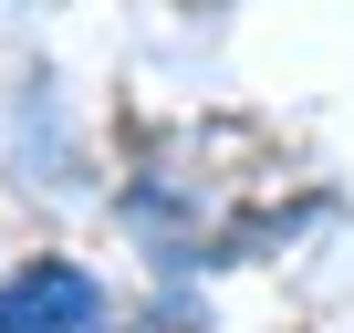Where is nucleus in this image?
Segmentation results:
<instances>
[{
	"label": "nucleus",
	"instance_id": "1",
	"mask_svg": "<svg viewBox=\"0 0 354 333\" xmlns=\"http://www.w3.org/2000/svg\"><path fill=\"white\" fill-rule=\"evenodd\" d=\"M104 323V281L73 260H21L0 281V333H94Z\"/></svg>",
	"mask_w": 354,
	"mask_h": 333
}]
</instances>
